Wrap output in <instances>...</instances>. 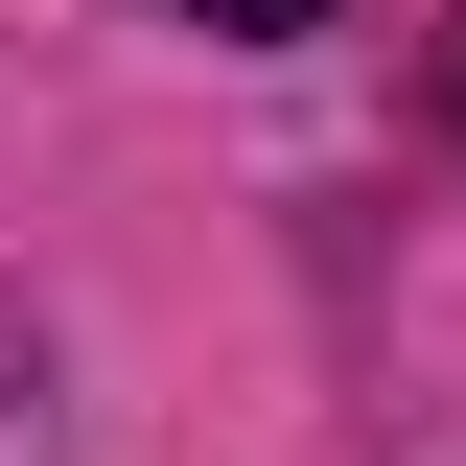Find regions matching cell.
Listing matches in <instances>:
<instances>
[{
	"label": "cell",
	"mask_w": 466,
	"mask_h": 466,
	"mask_svg": "<svg viewBox=\"0 0 466 466\" xmlns=\"http://www.w3.org/2000/svg\"><path fill=\"white\" fill-rule=\"evenodd\" d=\"M187 24H233V47H303V24H327V0H187Z\"/></svg>",
	"instance_id": "6da1fadb"
}]
</instances>
